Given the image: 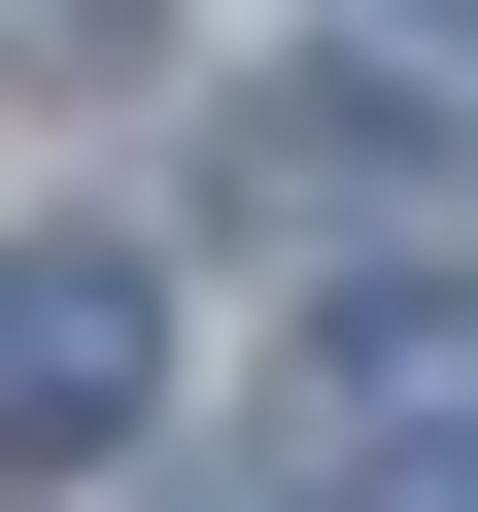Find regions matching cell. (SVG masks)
<instances>
[{
  "mask_svg": "<svg viewBox=\"0 0 478 512\" xmlns=\"http://www.w3.org/2000/svg\"><path fill=\"white\" fill-rule=\"evenodd\" d=\"M171 410V274L137 239H0V478H103Z\"/></svg>",
  "mask_w": 478,
  "mask_h": 512,
  "instance_id": "2",
  "label": "cell"
},
{
  "mask_svg": "<svg viewBox=\"0 0 478 512\" xmlns=\"http://www.w3.org/2000/svg\"><path fill=\"white\" fill-rule=\"evenodd\" d=\"M239 205H274V239H410V205H444V137H410L376 69H274V103H239Z\"/></svg>",
  "mask_w": 478,
  "mask_h": 512,
  "instance_id": "3",
  "label": "cell"
},
{
  "mask_svg": "<svg viewBox=\"0 0 478 512\" xmlns=\"http://www.w3.org/2000/svg\"><path fill=\"white\" fill-rule=\"evenodd\" d=\"M274 512H478V274H410L274 376Z\"/></svg>",
  "mask_w": 478,
  "mask_h": 512,
  "instance_id": "1",
  "label": "cell"
},
{
  "mask_svg": "<svg viewBox=\"0 0 478 512\" xmlns=\"http://www.w3.org/2000/svg\"><path fill=\"white\" fill-rule=\"evenodd\" d=\"M137 35H171V0H0V69H137Z\"/></svg>",
  "mask_w": 478,
  "mask_h": 512,
  "instance_id": "4",
  "label": "cell"
}]
</instances>
